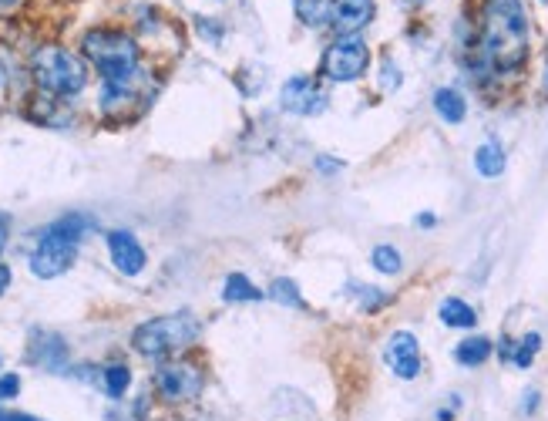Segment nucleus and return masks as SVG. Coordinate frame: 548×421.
<instances>
[{
	"mask_svg": "<svg viewBox=\"0 0 548 421\" xmlns=\"http://www.w3.org/2000/svg\"><path fill=\"white\" fill-rule=\"evenodd\" d=\"M481 58L498 75H512L528 61V14L522 0H485V11H481Z\"/></svg>",
	"mask_w": 548,
	"mask_h": 421,
	"instance_id": "1",
	"label": "nucleus"
},
{
	"mask_svg": "<svg viewBox=\"0 0 548 421\" xmlns=\"http://www.w3.org/2000/svg\"><path fill=\"white\" fill-rule=\"evenodd\" d=\"M81 54L95 64L101 85H125L142 78V48L118 27H95L81 38Z\"/></svg>",
	"mask_w": 548,
	"mask_h": 421,
	"instance_id": "2",
	"label": "nucleus"
},
{
	"mask_svg": "<svg viewBox=\"0 0 548 421\" xmlns=\"http://www.w3.org/2000/svg\"><path fill=\"white\" fill-rule=\"evenodd\" d=\"M34 85L54 98H74L88 85V61L61 44H44L31 58Z\"/></svg>",
	"mask_w": 548,
	"mask_h": 421,
	"instance_id": "3",
	"label": "nucleus"
},
{
	"mask_svg": "<svg viewBox=\"0 0 548 421\" xmlns=\"http://www.w3.org/2000/svg\"><path fill=\"white\" fill-rule=\"evenodd\" d=\"M199 334L202 324L192 314H165L138 324L132 334V347L142 358H169V354L199 341Z\"/></svg>",
	"mask_w": 548,
	"mask_h": 421,
	"instance_id": "4",
	"label": "nucleus"
},
{
	"mask_svg": "<svg viewBox=\"0 0 548 421\" xmlns=\"http://www.w3.org/2000/svg\"><path fill=\"white\" fill-rule=\"evenodd\" d=\"M370 68V48L360 34H337V41L323 51L320 71L330 81H357Z\"/></svg>",
	"mask_w": 548,
	"mask_h": 421,
	"instance_id": "5",
	"label": "nucleus"
},
{
	"mask_svg": "<svg viewBox=\"0 0 548 421\" xmlns=\"http://www.w3.org/2000/svg\"><path fill=\"white\" fill-rule=\"evenodd\" d=\"M74 256H78V240H71V236L48 226L31 253V273L37 280H54L71 270Z\"/></svg>",
	"mask_w": 548,
	"mask_h": 421,
	"instance_id": "6",
	"label": "nucleus"
},
{
	"mask_svg": "<svg viewBox=\"0 0 548 421\" xmlns=\"http://www.w3.org/2000/svg\"><path fill=\"white\" fill-rule=\"evenodd\" d=\"M202 368L199 364H189V361H169L155 371V388H159L162 398L169 401H189L202 391Z\"/></svg>",
	"mask_w": 548,
	"mask_h": 421,
	"instance_id": "7",
	"label": "nucleus"
},
{
	"mask_svg": "<svg viewBox=\"0 0 548 421\" xmlns=\"http://www.w3.org/2000/svg\"><path fill=\"white\" fill-rule=\"evenodd\" d=\"M280 105L290 115H320L327 108V91L320 88L317 78L310 75H293L280 91Z\"/></svg>",
	"mask_w": 548,
	"mask_h": 421,
	"instance_id": "8",
	"label": "nucleus"
},
{
	"mask_svg": "<svg viewBox=\"0 0 548 421\" xmlns=\"http://www.w3.org/2000/svg\"><path fill=\"white\" fill-rule=\"evenodd\" d=\"M384 358L397 378L414 381L417 374H421V344H417V337L411 331H397L394 337H390Z\"/></svg>",
	"mask_w": 548,
	"mask_h": 421,
	"instance_id": "9",
	"label": "nucleus"
},
{
	"mask_svg": "<svg viewBox=\"0 0 548 421\" xmlns=\"http://www.w3.org/2000/svg\"><path fill=\"white\" fill-rule=\"evenodd\" d=\"M108 253H111L115 270L125 273V277H138V273L145 270V263H148L145 246L138 243L128 230H111L108 233Z\"/></svg>",
	"mask_w": 548,
	"mask_h": 421,
	"instance_id": "10",
	"label": "nucleus"
},
{
	"mask_svg": "<svg viewBox=\"0 0 548 421\" xmlns=\"http://www.w3.org/2000/svg\"><path fill=\"white\" fill-rule=\"evenodd\" d=\"M374 14H377L374 0H333L330 4V24L340 34H357L360 27L374 21Z\"/></svg>",
	"mask_w": 548,
	"mask_h": 421,
	"instance_id": "11",
	"label": "nucleus"
},
{
	"mask_svg": "<svg viewBox=\"0 0 548 421\" xmlns=\"http://www.w3.org/2000/svg\"><path fill=\"white\" fill-rule=\"evenodd\" d=\"M27 358H31L34 364H41V368L58 371V368H64V361H68V344L54 334H34Z\"/></svg>",
	"mask_w": 548,
	"mask_h": 421,
	"instance_id": "12",
	"label": "nucleus"
},
{
	"mask_svg": "<svg viewBox=\"0 0 548 421\" xmlns=\"http://www.w3.org/2000/svg\"><path fill=\"white\" fill-rule=\"evenodd\" d=\"M434 112H438L448 125H461L468 115V102L458 88H438L434 91Z\"/></svg>",
	"mask_w": 548,
	"mask_h": 421,
	"instance_id": "13",
	"label": "nucleus"
},
{
	"mask_svg": "<svg viewBox=\"0 0 548 421\" xmlns=\"http://www.w3.org/2000/svg\"><path fill=\"white\" fill-rule=\"evenodd\" d=\"M438 314H441V320H444V324H448V327H461V331H468V327H475V324H478L475 307L464 304L461 297H448V300H441Z\"/></svg>",
	"mask_w": 548,
	"mask_h": 421,
	"instance_id": "14",
	"label": "nucleus"
},
{
	"mask_svg": "<svg viewBox=\"0 0 548 421\" xmlns=\"http://www.w3.org/2000/svg\"><path fill=\"white\" fill-rule=\"evenodd\" d=\"M222 300L226 304H253V300H263V294L249 283L246 273H229L226 283H222Z\"/></svg>",
	"mask_w": 548,
	"mask_h": 421,
	"instance_id": "15",
	"label": "nucleus"
},
{
	"mask_svg": "<svg viewBox=\"0 0 548 421\" xmlns=\"http://www.w3.org/2000/svg\"><path fill=\"white\" fill-rule=\"evenodd\" d=\"M491 358V341L488 337H468V341H461L454 347V361L461 364V368H481Z\"/></svg>",
	"mask_w": 548,
	"mask_h": 421,
	"instance_id": "16",
	"label": "nucleus"
},
{
	"mask_svg": "<svg viewBox=\"0 0 548 421\" xmlns=\"http://www.w3.org/2000/svg\"><path fill=\"white\" fill-rule=\"evenodd\" d=\"M505 149H501L498 142H485L481 149L475 152V169H478V176H485V179H498L501 172H505Z\"/></svg>",
	"mask_w": 548,
	"mask_h": 421,
	"instance_id": "17",
	"label": "nucleus"
},
{
	"mask_svg": "<svg viewBox=\"0 0 548 421\" xmlns=\"http://www.w3.org/2000/svg\"><path fill=\"white\" fill-rule=\"evenodd\" d=\"M330 4H333V0H293L296 17H300L306 27L330 24Z\"/></svg>",
	"mask_w": 548,
	"mask_h": 421,
	"instance_id": "18",
	"label": "nucleus"
},
{
	"mask_svg": "<svg viewBox=\"0 0 548 421\" xmlns=\"http://www.w3.org/2000/svg\"><path fill=\"white\" fill-rule=\"evenodd\" d=\"M370 263H374L377 273H387V277H394V273H401L404 260H401V250L390 243H380L374 246V253H370Z\"/></svg>",
	"mask_w": 548,
	"mask_h": 421,
	"instance_id": "19",
	"label": "nucleus"
},
{
	"mask_svg": "<svg viewBox=\"0 0 548 421\" xmlns=\"http://www.w3.org/2000/svg\"><path fill=\"white\" fill-rule=\"evenodd\" d=\"M350 294L357 297V304H360V310L364 314H377L380 307H387L390 304V297L384 294V290H377V287H364V283H350Z\"/></svg>",
	"mask_w": 548,
	"mask_h": 421,
	"instance_id": "20",
	"label": "nucleus"
},
{
	"mask_svg": "<svg viewBox=\"0 0 548 421\" xmlns=\"http://www.w3.org/2000/svg\"><path fill=\"white\" fill-rule=\"evenodd\" d=\"M269 297L276 300V304H283V307H293V310H303V297H300V290H296V283L293 280H273V287H269Z\"/></svg>",
	"mask_w": 548,
	"mask_h": 421,
	"instance_id": "21",
	"label": "nucleus"
},
{
	"mask_svg": "<svg viewBox=\"0 0 548 421\" xmlns=\"http://www.w3.org/2000/svg\"><path fill=\"white\" fill-rule=\"evenodd\" d=\"M128 384H132V371L125 368V364H108L105 368V391L108 398H122L128 391Z\"/></svg>",
	"mask_w": 548,
	"mask_h": 421,
	"instance_id": "22",
	"label": "nucleus"
},
{
	"mask_svg": "<svg viewBox=\"0 0 548 421\" xmlns=\"http://www.w3.org/2000/svg\"><path fill=\"white\" fill-rule=\"evenodd\" d=\"M542 351V334H525L518 347L512 351V364L515 368H528V364L535 361V354Z\"/></svg>",
	"mask_w": 548,
	"mask_h": 421,
	"instance_id": "23",
	"label": "nucleus"
},
{
	"mask_svg": "<svg viewBox=\"0 0 548 421\" xmlns=\"http://www.w3.org/2000/svg\"><path fill=\"white\" fill-rule=\"evenodd\" d=\"M17 391H21V378H17V374H4V378H0V401L17 398Z\"/></svg>",
	"mask_w": 548,
	"mask_h": 421,
	"instance_id": "24",
	"label": "nucleus"
},
{
	"mask_svg": "<svg viewBox=\"0 0 548 421\" xmlns=\"http://www.w3.org/2000/svg\"><path fill=\"white\" fill-rule=\"evenodd\" d=\"M401 85V71H397V64H384V91H390V88H397Z\"/></svg>",
	"mask_w": 548,
	"mask_h": 421,
	"instance_id": "25",
	"label": "nucleus"
},
{
	"mask_svg": "<svg viewBox=\"0 0 548 421\" xmlns=\"http://www.w3.org/2000/svg\"><path fill=\"white\" fill-rule=\"evenodd\" d=\"M7 240H11V216L0 213V253H4Z\"/></svg>",
	"mask_w": 548,
	"mask_h": 421,
	"instance_id": "26",
	"label": "nucleus"
},
{
	"mask_svg": "<svg viewBox=\"0 0 548 421\" xmlns=\"http://www.w3.org/2000/svg\"><path fill=\"white\" fill-rule=\"evenodd\" d=\"M11 277H14L11 267H7V263H0V297H4L7 287H11Z\"/></svg>",
	"mask_w": 548,
	"mask_h": 421,
	"instance_id": "27",
	"label": "nucleus"
},
{
	"mask_svg": "<svg viewBox=\"0 0 548 421\" xmlns=\"http://www.w3.org/2000/svg\"><path fill=\"white\" fill-rule=\"evenodd\" d=\"M317 169H323V172H337V169H340V162H337V159H327V155H320V159H317Z\"/></svg>",
	"mask_w": 548,
	"mask_h": 421,
	"instance_id": "28",
	"label": "nucleus"
},
{
	"mask_svg": "<svg viewBox=\"0 0 548 421\" xmlns=\"http://www.w3.org/2000/svg\"><path fill=\"white\" fill-rule=\"evenodd\" d=\"M522 408H525V411H535V408H538V391H525Z\"/></svg>",
	"mask_w": 548,
	"mask_h": 421,
	"instance_id": "29",
	"label": "nucleus"
},
{
	"mask_svg": "<svg viewBox=\"0 0 548 421\" xmlns=\"http://www.w3.org/2000/svg\"><path fill=\"white\" fill-rule=\"evenodd\" d=\"M0 421H37L31 415H14V411H0Z\"/></svg>",
	"mask_w": 548,
	"mask_h": 421,
	"instance_id": "30",
	"label": "nucleus"
},
{
	"mask_svg": "<svg viewBox=\"0 0 548 421\" xmlns=\"http://www.w3.org/2000/svg\"><path fill=\"white\" fill-rule=\"evenodd\" d=\"M434 223H438V219H434L431 213H421V216H417V226H424V230H431Z\"/></svg>",
	"mask_w": 548,
	"mask_h": 421,
	"instance_id": "31",
	"label": "nucleus"
},
{
	"mask_svg": "<svg viewBox=\"0 0 548 421\" xmlns=\"http://www.w3.org/2000/svg\"><path fill=\"white\" fill-rule=\"evenodd\" d=\"M11 7H17V0H0V11H11Z\"/></svg>",
	"mask_w": 548,
	"mask_h": 421,
	"instance_id": "32",
	"label": "nucleus"
},
{
	"mask_svg": "<svg viewBox=\"0 0 548 421\" xmlns=\"http://www.w3.org/2000/svg\"><path fill=\"white\" fill-rule=\"evenodd\" d=\"M542 88L548 91V58H545V71H542Z\"/></svg>",
	"mask_w": 548,
	"mask_h": 421,
	"instance_id": "33",
	"label": "nucleus"
},
{
	"mask_svg": "<svg viewBox=\"0 0 548 421\" xmlns=\"http://www.w3.org/2000/svg\"><path fill=\"white\" fill-rule=\"evenodd\" d=\"M542 4H548V0H542Z\"/></svg>",
	"mask_w": 548,
	"mask_h": 421,
	"instance_id": "34",
	"label": "nucleus"
},
{
	"mask_svg": "<svg viewBox=\"0 0 548 421\" xmlns=\"http://www.w3.org/2000/svg\"><path fill=\"white\" fill-rule=\"evenodd\" d=\"M414 4H417V0H414Z\"/></svg>",
	"mask_w": 548,
	"mask_h": 421,
	"instance_id": "35",
	"label": "nucleus"
}]
</instances>
